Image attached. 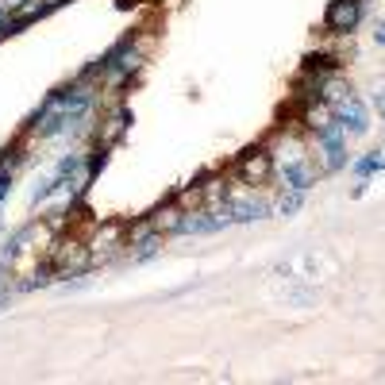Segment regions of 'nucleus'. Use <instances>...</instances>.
Listing matches in <instances>:
<instances>
[{"mask_svg": "<svg viewBox=\"0 0 385 385\" xmlns=\"http://www.w3.org/2000/svg\"><path fill=\"white\" fill-rule=\"evenodd\" d=\"M23 4H28V0H4V8H8V12H19Z\"/></svg>", "mask_w": 385, "mask_h": 385, "instance_id": "nucleus-16", "label": "nucleus"}, {"mask_svg": "<svg viewBox=\"0 0 385 385\" xmlns=\"http://www.w3.org/2000/svg\"><path fill=\"white\" fill-rule=\"evenodd\" d=\"M216 212L228 223H254V220H266L270 216V204L258 201V197H239V201H223Z\"/></svg>", "mask_w": 385, "mask_h": 385, "instance_id": "nucleus-5", "label": "nucleus"}, {"mask_svg": "<svg viewBox=\"0 0 385 385\" xmlns=\"http://www.w3.org/2000/svg\"><path fill=\"white\" fill-rule=\"evenodd\" d=\"M54 278H58V274H54V262L47 258V262H43V266H38L35 274H31V278L23 281V285H19V289H47V285H50V281H54Z\"/></svg>", "mask_w": 385, "mask_h": 385, "instance_id": "nucleus-11", "label": "nucleus"}, {"mask_svg": "<svg viewBox=\"0 0 385 385\" xmlns=\"http://www.w3.org/2000/svg\"><path fill=\"white\" fill-rule=\"evenodd\" d=\"M316 146H320V154H324V170H339V166H346V127L339 124V120H331L327 127H320V131H316Z\"/></svg>", "mask_w": 385, "mask_h": 385, "instance_id": "nucleus-2", "label": "nucleus"}, {"mask_svg": "<svg viewBox=\"0 0 385 385\" xmlns=\"http://www.w3.org/2000/svg\"><path fill=\"white\" fill-rule=\"evenodd\" d=\"M351 170H355V177H370V173H377V170H385V154L382 151H374V154H366V158H358L355 166H351Z\"/></svg>", "mask_w": 385, "mask_h": 385, "instance_id": "nucleus-10", "label": "nucleus"}, {"mask_svg": "<svg viewBox=\"0 0 385 385\" xmlns=\"http://www.w3.org/2000/svg\"><path fill=\"white\" fill-rule=\"evenodd\" d=\"M8 189H12V170H0V201L8 197Z\"/></svg>", "mask_w": 385, "mask_h": 385, "instance_id": "nucleus-15", "label": "nucleus"}, {"mask_svg": "<svg viewBox=\"0 0 385 385\" xmlns=\"http://www.w3.org/2000/svg\"><path fill=\"white\" fill-rule=\"evenodd\" d=\"M331 112H336V120L346 127V135H366V131H370V112H366V104L358 100L355 93H346L343 100H336Z\"/></svg>", "mask_w": 385, "mask_h": 385, "instance_id": "nucleus-4", "label": "nucleus"}, {"mask_svg": "<svg viewBox=\"0 0 385 385\" xmlns=\"http://www.w3.org/2000/svg\"><path fill=\"white\" fill-rule=\"evenodd\" d=\"M281 182H285V189L308 192L316 185V170H312V162H305V158H289V162L281 166Z\"/></svg>", "mask_w": 385, "mask_h": 385, "instance_id": "nucleus-7", "label": "nucleus"}, {"mask_svg": "<svg viewBox=\"0 0 385 385\" xmlns=\"http://www.w3.org/2000/svg\"><path fill=\"white\" fill-rule=\"evenodd\" d=\"M374 38H377V43H382V47H385V23H377V28H374Z\"/></svg>", "mask_w": 385, "mask_h": 385, "instance_id": "nucleus-17", "label": "nucleus"}, {"mask_svg": "<svg viewBox=\"0 0 385 385\" xmlns=\"http://www.w3.org/2000/svg\"><path fill=\"white\" fill-rule=\"evenodd\" d=\"M270 173H274V154L270 151H243L239 162H235V177L243 185H262L270 182Z\"/></svg>", "mask_w": 385, "mask_h": 385, "instance_id": "nucleus-3", "label": "nucleus"}, {"mask_svg": "<svg viewBox=\"0 0 385 385\" xmlns=\"http://www.w3.org/2000/svg\"><path fill=\"white\" fill-rule=\"evenodd\" d=\"M300 204H305V192H297V189H289V192H285V197H281V201H278V212H281V216H293V212H297V208H300Z\"/></svg>", "mask_w": 385, "mask_h": 385, "instance_id": "nucleus-14", "label": "nucleus"}, {"mask_svg": "<svg viewBox=\"0 0 385 385\" xmlns=\"http://www.w3.org/2000/svg\"><path fill=\"white\" fill-rule=\"evenodd\" d=\"M377 112H382V120H385V93H377Z\"/></svg>", "mask_w": 385, "mask_h": 385, "instance_id": "nucleus-18", "label": "nucleus"}, {"mask_svg": "<svg viewBox=\"0 0 385 385\" xmlns=\"http://www.w3.org/2000/svg\"><path fill=\"white\" fill-rule=\"evenodd\" d=\"M228 228V220H223L220 212H182V223H177V231L173 235H212V231Z\"/></svg>", "mask_w": 385, "mask_h": 385, "instance_id": "nucleus-6", "label": "nucleus"}, {"mask_svg": "<svg viewBox=\"0 0 385 385\" xmlns=\"http://www.w3.org/2000/svg\"><path fill=\"white\" fill-rule=\"evenodd\" d=\"M104 162H108V146H100V151H89V158H85V185L93 182L100 170H104Z\"/></svg>", "mask_w": 385, "mask_h": 385, "instance_id": "nucleus-12", "label": "nucleus"}, {"mask_svg": "<svg viewBox=\"0 0 385 385\" xmlns=\"http://www.w3.org/2000/svg\"><path fill=\"white\" fill-rule=\"evenodd\" d=\"M339 66H343V62H339L336 54H308L305 58V69L308 74H316V77H331Z\"/></svg>", "mask_w": 385, "mask_h": 385, "instance_id": "nucleus-9", "label": "nucleus"}, {"mask_svg": "<svg viewBox=\"0 0 385 385\" xmlns=\"http://www.w3.org/2000/svg\"><path fill=\"white\" fill-rule=\"evenodd\" d=\"M62 185H66V182H62L58 173H54V177H47V182H38V185H35V192H31V204H43V201L50 197V192H58Z\"/></svg>", "mask_w": 385, "mask_h": 385, "instance_id": "nucleus-13", "label": "nucleus"}, {"mask_svg": "<svg viewBox=\"0 0 385 385\" xmlns=\"http://www.w3.org/2000/svg\"><path fill=\"white\" fill-rule=\"evenodd\" d=\"M127 124H131V108H127V104H120V108H116V112L104 120V127H100V143H104V146H112L116 139H120V135L127 131Z\"/></svg>", "mask_w": 385, "mask_h": 385, "instance_id": "nucleus-8", "label": "nucleus"}, {"mask_svg": "<svg viewBox=\"0 0 385 385\" xmlns=\"http://www.w3.org/2000/svg\"><path fill=\"white\" fill-rule=\"evenodd\" d=\"M366 0H331L324 12V31L327 35H351L362 23Z\"/></svg>", "mask_w": 385, "mask_h": 385, "instance_id": "nucleus-1", "label": "nucleus"}]
</instances>
